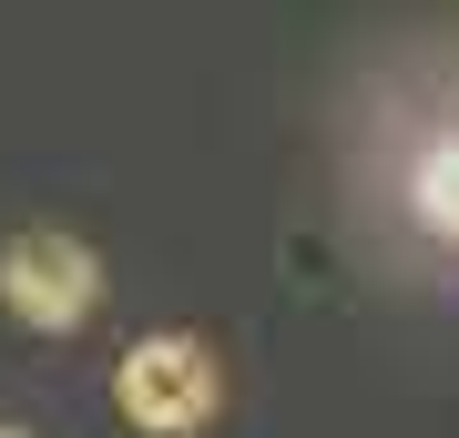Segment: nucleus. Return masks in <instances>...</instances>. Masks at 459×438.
I'll return each instance as SVG.
<instances>
[{"instance_id": "f257e3e1", "label": "nucleus", "mask_w": 459, "mask_h": 438, "mask_svg": "<svg viewBox=\"0 0 459 438\" xmlns=\"http://www.w3.org/2000/svg\"><path fill=\"white\" fill-rule=\"evenodd\" d=\"M113 408L143 438H195V428H214V408H225V367H214L204 337H143L113 367Z\"/></svg>"}, {"instance_id": "f03ea898", "label": "nucleus", "mask_w": 459, "mask_h": 438, "mask_svg": "<svg viewBox=\"0 0 459 438\" xmlns=\"http://www.w3.org/2000/svg\"><path fill=\"white\" fill-rule=\"evenodd\" d=\"M102 296V265L82 235H51V225H21L0 245V306L21 326H41V337H62V326H82Z\"/></svg>"}, {"instance_id": "7ed1b4c3", "label": "nucleus", "mask_w": 459, "mask_h": 438, "mask_svg": "<svg viewBox=\"0 0 459 438\" xmlns=\"http://www.w3.org/2000/svg\"><path fill=\"white\" fill-rule=\"evenodd\" d=\"M409 194H419V225L459 245V143H429L419 153V184H409Z\"/></svg>"}, {"instance_id": "20e7f679", "label": "nucleus", "mask_w": 459, "mask_h": 438, "mask_svg": "<svg viewBox=\"0 0 459 438\" xmlns=\"http://www.w3.org/2000/svg\"><path fill=\"white\" fill-rule=\"evenodd\" d=\"M0 438H21V428H0Z\"/></svg>"}]
</instances>
